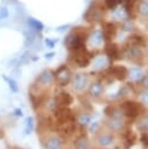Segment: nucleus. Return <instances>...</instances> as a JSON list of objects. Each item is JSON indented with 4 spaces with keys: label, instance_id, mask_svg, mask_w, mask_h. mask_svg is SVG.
<instances>
[{
    "label": "nucleus",
    "instance_id": "obj_1",
    "mask_svg": "<svg viewBox=\"0 0 148 149\" xmlns=\"http://www.w3.org/2000/svg\"><path fill=\"white\" fill-rule=\"evenodd\" d=\"M92 58V54L87 51L86 47L78 48L70 51V59L77 68H87Z\"/></svg>",
    "mask_w": 148,
    "mask_h": 149
},
{
    "label": "nucleus",
    "instance_id": "obj_2",
    "mask_svg": "<svg viewBox=\"0 0 148 149\" xmlns=\"http://www.w3.org/2000/svg\"><path fill=\"white\" fill-rule=\"evenodd\" d=\"M142 112H143V106L141 102L127 100L121 104V114L126 116L128 120H134L135 118L141 115Z\"/></svg>",
    "mask_w": 148,
    "mask_h": 149
},
{
    "label": "nucleus",
    "instance_id": "obj_3",
    "mask_svg": "<svg viewBox=\"0 0 148 149\" xmlns=\"http://www.w3.org/2000/svg\"><path fill=\"white\" fill-rule=\"evenodd\" d=\"M85 41H86V34L84 35L83 33H79V31H72L65 37L64 43L66 48L71 51V50H76L78 48L85 47Z\"/></svg>",
    "mask_w": 148,
    "mask_h": 149
},
{
    "label": "nucleus",
    "instance_id": "obj_4",
    "mask_svg": "<svg viewBox=\"0 0 148 149\" xmlns=\"http://www.w3.org/2000/svg\"><path fill=\"white\" fill-rule=\"evenodd\" d=\"M54 112H55L54 115H55V123L56 125H61V123H64L66 121L76 120L72 111L69 107H56L54 109Z\"/></svg>",
    "mask_w": 148,
    "mask_h": 149
},
{
    "label": "nucleus",
    "instance_id": "obj_5",
    "mask_svg": "<svg viewBox=\"0 0 148 149\" xmlns=\"http://www.w3.org/2000/svg\"><path fill=\"white\" fill-rule=\"evenodd\" d=\"M125 55H126V57H128L129 61L135 62V63H141L143 59L142 47L128 43V45L125 48Z\"/></svg>",
    "mask_w": 148,
    "mask_h": 149
},
{
    "label": "nucleus",
    "instance_id": "obj_6",
    "mask_svg": "<svg viewBox=\"0 0 148 149\" xmlns=\"http://www.w3.org/2000/svg\"><path fill=\"white\" fill-rule=\"evenodd\" d=\"M104 16V9L98 5H92L87 8L86 13L84 14V19L89 22H99Z\"/></svg>",
    "mask_w": 148,
    "mask_h": 149
},
{
    "label": "nucleus",
    "instance_id": "obj_7",
    "mask_svg": "<svg viewBox=\"0 0 148 149\" xmlns=\"http://www.w3.org/2000/svg\"><path fill=\"white\" fill-rule=\"evenodd\" d=\"M57 83L59 84V86H66L70 81H71V77H72V73L71 71L68 69L66 65H61L56 72L54 73Z\"/></svg>",
    "mask_w": 148,
    "mask_h": 149
},
{
    "label": "nucleus",
    "instance_id": "obj_8",
    "mask_svg": "<svg viewBox=\"0 0 148 149\" xmlns=\"http://www.w3.org/2000/svg\"><path fill=\"white\" fill-rule=\"evenodd\" d=\"M121 112L119 111H114V113L110 116V119L107 120L106 125L107 127L111 129V130H114V132H120L121 129H124V126H125V121L122 120L121 118Z\"/></svg>",
    "mask_w": 148,
    "mask_h": 149
},
{
    "label": "nucleus",
    "instance_id": "obj_9",
    "mask_svg": "<svg viewBox=\"0 0 148 149\" xmlns=\"http://www.w3.org/2000/svg\"><path fill=\"white\" fill-rule=\"evenodd\" d=\"M89 84V76L85 73H76L73 77H71V85L72 88L77 92L83 91Z\"/></svg>",
    "mask_w": 148,
    "mask_h": 149
},
{
    "label": "nucleus",
    "instance_id": "obj_10",
    "mask_svg": "<svg viewBox=\"0 0 148 149\" xmlns=\"http://www.w3.org/2000/svg\"><path fill=\"white\" fill-rule=\"evenodd\" d=\"M57 130L59 132L61 137L68 139L76 132V120H71V121H66L64 123L57 125Z\"/></svg>",
    "mask_w": 148,
    "mask_h": 149
},
{
    "label": "nucleus",
    "instance_id": "obj_11",
    "mask_svg": "<svg viewBox=\"0 0 148 149\" xmlns=\"http://www.w3.org/2000/svg\"><path fill=\"white\" fill-rule=\"evenodd\" d=\"M108 76L115 78L117 80H125L127 78V68L122 65H113L107 70Z\"/></svg>",
    "mask_w": 148,
    "mask_h": 149
},
{
    "label": "nucleus",
    "instance_id": "obj_12",
    "mask_svg": "<svg viewBox=\"0 0 148 149\" xmlns=\"http://www.w3.org/2000/svg\"><path fill=\"white\" fill-rule=\"evenodd\" d=\"M54 100H55L57 107H69L73 102V97L70 93L62 91L56 95V98Z\"/></svg>",
    "mask_w": 148,
    "mask_h": 149
},
{
    "label": "nucleus",
    "instance_id": "obj_13",
    "mask_svg": "<svg viewBox=\"0 0 148 149\" xmlns=\"http://www.w3.org/2000/svg\"><path fill=\"white\" fill-rule=\"evenodd\" d=\"M105 54H106V57L112 62V61H117V59H120L121 58V55H120V50L118 48V45L115 43H112L111 41L106 43L105 45Z\"/></svg>",
    "mask_w": 148,
    "mask_h": 149
},
{
    "label": "nucleus",
    "instance_id": "obj_14",
    "mask_svg": "<svg viewBox=\"0 0 148 149\" xmlns=\"http://www.w3.org/2000/svg\"><path fill=\"white\" fill-rule=\"evenodd\" d=\"M54 79H55L54 72L50 71V70H44V71H42V72L38 74L36 81H37L38 86H49V85L52 84Z\"/></svg>",
    "mask_w": 148,
    "mask_h": 149
},
{
    "label": "nucleus",
    "instance_id": "obj_15",
    "mask_svg": "<svg viewBox=\"0 0 148 149\" xmlns=\"http://www.w3.org/2000/svg\"><path fill=\"white\" fill-rule=\"evenodd\" d=\"M101 33H103L104 40H106L107 42H110V41L115 36L117 27H115V24H114L113 22H105Z\"/></svg>",
    "mask_w": 148,
    "mask_h": 149
},
{
    "label": "nucleus",
    "instance_id": "obj_16",
    "mask_svg": "<svg viewBox=\"0 0 148 149\" xmlns=\"http://www.w3.org/2000/svg\"><path fill=\"white\" fill-rule=\"evenodd\" d=\"M87 40H89V43L91 47H100L103 41H104V37H103V33L100 29H96V30H92L91 34L87 36Z\"/></svg>",
    "mask_w": 148,
    "mask_h": 149
},
{
    "label": "nucleus",
    "instance_id": "obj_17",
    "mask_svg": "<svg viewBox=\"0 0 148 149\" xmlns=\"http://www.w3.org/2000/svg\"><path fill=\"white\" fill-rule=\"evenodd\" d=\"M104 91V85L100 80H96L89 85V94L92 98H99L103 94Z\"/></svg>",
    "mask_w": 148,
    "mask_h": 149
},
{
    "label": "nucleus",
    "instance_id": "obj_18",
    "mask_svg": "<svg viewBox=\"0 0 148 149\" xmlns=\"http://www.w3.org/2000/svg\"><path fill=\"white\" fill-rule=\"evenodd\" d=\"M143 76L145 74H143L142 68H140V66H133L131 69H127V77L133 83H138Z\"/></svg>",
    "mask_w": 148,
    "mask_h": 149
},
{
    "label": "nucleus",
    "instance_id": "obj_19",
    "mask_svg": "<svg viewBox=\"0 0 148 149\" xmlns=\"http://www.w3.org/2000/svg\"><path fill=\"white\" fill-rule=\"evenodd\" d=\"M45 149H62V139L58 136H49L44 143Z\"/></svg>",
    "mask_w": 148,
    "mask_h": 149
},
{
    "label": "nucleus",
    "instance_id": "obj_20",
    "mask_svg": "<svg viewBox=\"0 0 148 149\" xmlns=\"http://www.w3.org/2000/svg\"><path fill=\"white\" fill-rule=\"evenodd\" d=\"M122 135H124V148L125 149H129L132 146H134V143H135V134L131 129H126Z\"/></svg>",
    "mask_w": 148,
    "mask_h": 149
},
{
    "label": "nucleus",
    "instance_id": "obj_21",
    "mask_svg": "<svg viewBox=\"0 0 148 149\" xmlns=\"http://www.w3.org/2000/svg\"><path fill=\"white\" fill-rule=\"evenodd\" d=\"M27 24H28L29 28H30L33 31H35V33H42L43 29H44L43 23H42L41 21H38L37 19L31 17V16H29V17L27 19Z\"/></svg>",
    "mask_w": 148,
    "mask_h": 149
},
{
    "label": "nucleus",
    "instance_id": "obj_22",
    "mask_svg": "<svg viewBox=\"0 0 148 149\" xmlns=\"http://www.w3.org/2000/svg\"><path fill=\"white\" fill-rule=\"evenodd\" d=\"M75 144V149H89L90 143H89V139L85 134H80L73 142Z\"/></svg>",
    "mask_w": 148,
    "mask_h": 149
},
{
    "label": "nucleus",
    "instance_id": "obj_23",
    "mask_svg": "<svg viewBox=\"0 0 148 149\" xmlns=\"http://www.w3.org/2000/svg\"><path fill=\"white\" fill-rule=\"evenodd\" d=\"M113 140H114L113 135L112 134H107V133H103V134H100L97 137V142L101 147H107V146L112 144L113 143Z\"/></svg>",
    "mask_w": 148,
    "mask_h": 149
},
{
    "label": "nucleus",
    "instance_id": "obj_24",
    "mask_svg": "<svg viewBox=\"0 0 148 149\" xmlns=\"http://www.w3.org/2000/svg\"><path fill=\"white\" fill-rule=\"evenodd\" d=\"M107 57L106 56H97L93 59V69L94 70H99V69H104L107 66Z\"/></svg>",
    "mask_w": 148,
    "mask_h": 149
},
{
    "label": "nucleus",
    "instance_id": "obj_25",
    "mask_svg": "<svg viewBox=\"0 0 148 149\" xmlns=\"http://www.w3.org/2000/svg\"><path fill=\"white\" fill-rule=\"evenodd\" d=\"M136 12L141 15L147 17L148 16V2L147 0H139L136 3Z\"/></svg>",
    "mask_w": 148,
    "mask_h": 149
},
{
    "label": "nucleus",
    "instance_id": "obj_26",
    "mask_svg": "<svg viewBox=\"0 0 148 149\" xmlns=\"http://www.w3.org/2000/svg\"><path fill=\"white\" fill-rule=\"evenodd\" d=\"M128 43L129 44H135V45H140V47H145L146 44V40L143 36L141 35H136V34H133L128 37Z\"/></svg>",
    "mask_w": 148,
    "mask_h": 149
},
{
    "label": "nucleus",
    "instance_id": "obj_27",
    "mask_svg": "<svg viewBox=\"0 0 148 149\" xmlns=\"http://www.w3.org/2000/svg\"><path fill=\"white\" fill-rule=\"evenodd\" d=\"M91 119H92V116H91L90 114H87V113H82V114H79L78 118H77V123H78L79 126L84 127V126H87V125L91 122Z\"/></svg>",
    "mask_w": 148,
    "mask_h": 149
},
{
    "label": "nucleus",
    "instance_id": "obj_28",
    "mask_svg": "<svg viewBox=\"0 0 148 149\" xmlns=\"http://www.w3.org/2000/svg\"><path fill=\"white\" fill-rule=\"evenodd\" d=\"M2 78H3V80H5V81L8 84V87L10 88V91H12V92H15V93H16V92L19 91L17 83H16V81H15L13 78H9V77H7V76H5V74L2 76Z\"/></svg>",
    "mask_w": 148,
    "mask_h": 149
},
{
    "label": "nucleus",
    "instance_id": "obj_29",
    "mask_svg": "<svg viewBox=\"0 0 148 149\" xmlns=\"http://www.w3.org/2000/svg\"><path fill=\"white\" fill-rule=\"evenodd\" d=\"M136 127L140 132H147L148 129V120H147V115H143L140 118V120L136 122Z\"/></svg>",
    "mask_w": 148,
    "mask_h": 149
},
{
    "label": "nucleus",
    "instance_id": "obj_30",
    "mask_svg": "<svg viewBox=\"0 0 148 149\" xmlns=\"http://www.w3.org/2000/svg\"><path fill=\"white\" fill-rule=\"evenodd\" d=\"M34 128V119L33 116H28L24 120V134H30Z\"/></svg>",
    "mask_w": 148,
    "mask_h": 149
},
{
    "label": "nucleus",
    "instance_id": "obj_31",
    "mask_svg": "<svg viewBox=\"0 0 148 149\" xmlns=\"http://www.w3.org/2000/svg\"><path fill=\"white\" fill-rule=\"evenodd\" d=\"M35 31L30 30L29 33H24V45L28 47V45H31V43L34 42L35 40Z\"/></svg>",
    "mask_w": 148,
    "mask_h": 149
},
{
    "label": "nucleus",
    "instance_id": "obj_32",
    "mask_svg": "<svg viewBox=\"0 0 148 149\" xmlns=\"http://www.w3.org/2000/svg\"><path fill=\"white\" fill-rule=\"evenodd\" d=\"M127 93H128V86L127 85H122L121 87H119V90H118V92L112 97L113 99H117V98H121V97H125V95H127Z\"/></svg>",
    "mask_w": 148,
    "mask_h": 149
},
{
    "label": "nucleus",
    "instance_id": "obj_33",
    "mask_svg": "<svg viewBox=\"0 0 148 149\" xmlns=\"http://www.w3.org/2000/svg\"><path fill=\"white\" fill-rule=\"evenodd\" d=\"M104 2H105V7H106V8L113 10V9H115L117 6L120 3V0H105Z\"/></svg>",
    "mask_w": 148,
    "mask_h": 149
},
{
    "label": "nucleus",
    "instance_id": "obj_34",
    "mask_svg": "<svg viewBox=\"0 0 148 149\" xmlns=\"http://www.w3.org/2000/svg\"><path fill=\"white\" fill-rule=\"evenodd\" d=\"M58 42V38H44V44L47 48L49 49H54L55 48V44Z\"/></svg>",
    "mask_w": 148,
    "mask_h": 149
},
{
    "label": "nucleus",
    "instance_id": "obj_35",
    "mask_svg": "<svg viewBox=\"0 0 148 149\" xmlns=\"http://www.w3.org/2000/svg\"><path fill=\"white\" fill-rule=\"evenodd\" d=\"M114 111H115V108L113 107V105H107V106L105 107V109H104V113H105L107 116H111V115L114 113Z\"/></svg>",
    "mask_w": 148,
    "mask_h": 149
},
{
    "label": "nucleus",
    "instance_id": "obj_36",
    "mask_svg": "<svg viewBox=\"0 0 148 149\" xmlns=\"http://www.w3.org/2000/svg\"><path fill=\"white\" fill-rule=\"evenodd\" d=\"M9 12H8V8L7 7H0V19H6L8 16Z\"/></svg>",
    "mask_w": 148,
    "mask_h": 149
},
{
    "label": "nucleus",
    "instance_id": "obj_37",
    "mask_svg": "<svg viewBox=\"0 0 148 149\" xmlns=\"http://www.w3.org/2000/svg\"><path fill=\"white\" fill-rule=\"evenodd\" d=\"M122 30L125 31H129V30H133V24L131 21H125L124 24H122Z\"/></svg>",
    "mask_w": 148,
    "mask_h": 149
},
{
    "label": "nucleus",
    "instance_id": "obj_38",
    "mask_svg": "<svg viewBox=\"0 0 148 149\" xmlns=\"http://www.w3.org/2000/svg\"><path fill=\"white\" fill-rule=\"evenodd\" d=\"M141 104L142 105H147V98H148V94H147V88H145V91L142 92L141 94Z\"/></svg>",
    "mask_w": 148,
    "mask_h": 149
},
{
    "label": "nucleus",
    "instance_id": "obj_39",
    "mask_svg": "<svg viewBox=\"0 0 148 149\" xmlns=\"http://www.w3.org/2000/svg\"><path fill=\"white\" fill-rule=\"evenodd\" d=\"M98 126H99V122H92V125L90 126V128H89V130H90V133H94L97 129H98Z\"/></svg>",
    "mask_w": 148,
    "mask_h": 149
},
{
    "label": "nucleus",
    "instance_id": "obj_40",
    "mask_svg": "<svg viewBox=\"0 0 148 149\" xmlns=\"http://www.w3.org/2000/svg\"><path fill=\"white\" fill-rule=\"evenodd\" d=\"M140 140H141L142 144H143L145 147H147V132H142V134H141V137H140Z\"/></svg>",
    "mask_w": 148,
    "mask_h": 149
},
{
    "label": "nucleus",
    "instance_id": "obj_41",
    "mask_svg": "<svg viewBox=\"0 0 148 149\" xmlns=\"http://www.w3.org/2000/svg\"><path fill=\"white\" fill-rule=\"evenodd\" d=\"M70 27V24H63V26H58L57 28H56V31H58V33H63V31H65L68 28Z\"/></svg>",
    "mask_w": 148,
    "mask_h": 149
},
{
    "label": "nucleus",
    "instance_id": "obj_42",
    "mask_svg": "<svg viewBox=\"0 0 148 149\" xmlns=\"http://www.w3.org/2000/svg\"><path fill=\"white\" fill-rule=\"evenodd\" d=\"M54 56H55V52H54V51H51V52H47V54L44 55L45 59H51Z\"/></svg>",
    "mask_w": 148,
    "mask_h": 149
},
{
    "label": "nucleus",
    "instance_id": "obj_43",
    "mask_svg": "<svg viewBox=\"0 0 148 149\" xmlns=\"http://www.w3.org/2000/svg\"><path fill=\"white\" fill-rule=\"evenodd\" d=\"M14 114H15L16 116H20V118L23 115V113H22V111H21L20 108H15V109H14Z\"/></svg>",
    "mask_w": 148,
    "mask_h": 149
}]
</instances>
